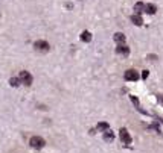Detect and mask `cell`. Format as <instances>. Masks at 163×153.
<instances>
[{
  "label": "cell",
  "instance_id": "obj_1",
  "mask_svg": "<svg viewBox=\"0 0 163 153\" xmlns=\"http://www.w3.org/2000/svg\"><path fill=\"white\" fill-rule=\"evenodd\" d=\"M34 47H35V50L40 52V53H46V52H49V49H50L49 42H47V41H43V40L35 41V42H34Z\"/></svg>",
  "mask_w": 163,
  "mask_h": 153
},
{
  "label": "cell",
  "instance_id": "obj_2",
  "mask_svg": "<svg viewBox=\"0 0 163 153\" xmlns=\"http://www.w3.org/2000/svg\"><path fill=\"white\" fill-rule=\"evenodd\" d=\"M29 144H31V147H34V149H43L44 144H46V141H44L41 137H32L29 140Z\"/></svg>",
  "mask_w": 163,
  "mask_h": 153
},
{
  "label": "cell",
  "instance_id": "obj_3",
  "mask_svg": "<svg viewBox=\"0 0 163 153\" xmlns=\"http://www.w3.org/2000/svg\"><path fill=\"white\" fill-rule=\"evenodd\" d=\"M19 79L22 80V84L26 85V86H31V85H32V76L28 73V71H20Z\"/></svg>",
  "mask_w": 163,
  "mask_h": 153
},
{
  "label": "cell",
  "instance_id": "obj_4",
  "mask_svg": "<svg viewBox=\"0 0 163 153\" xmlns=\"http://www.w3.org/2000/svg\"><path fill=\"white\" fill-rule=\"evenodd\" d=\"M124 77H125V80H131V82H136V80H139V73L136 70H126L125 71V74H124Z\"/></svg>",
  "mask_w": 163,
  "mask_h": 153
},
{
  "label": "cell",
  "instance_id": "obj_5",
  "mask_svg": "<svg viewBox=\"0 0 163 153\" xmlns=\"http://www.w3.org/2000/svg\"><path fill=\"white\" fill-rule=\"evenodd\" d=\"M119 135H121V141L124 142V144H131V135L128 133V130H126L125 127H122L121 130H119Z\"/></svg>",
  "mask_w": 163,
  "mask_h": 153
},
{
  "label": "cell",
  "instance_id": "obj_6",
  "mask_svg": "<svg viewBox=\"0 0 163 153\" xmlns=\"http://www.w3.org/2000/svg\"><path fill=\"white\" fill-rule=\"evenodd\" d=\"M116 53L117 55H124V56H126V55H130V49L125 46V44H119V46L116 47Z\"/></svg>",
  "mask_w": 163,
  "mask_h": 153
},
{
  "label": "cell",
  "instance_id": "obj_7",
  "mask_svg": "<svg viewBox=\"0 0 163 153\" xmlns=\"http://www.w3.org/2000/svg\"><path fill=\"white\" fill-rule=\"evenodd\" d=\"M114 140V132H111L110 129L108 130H105L104 132V141H107V142H111Z\"/></svg>",
  "mask_w": 163,
  "mask_h": 153
},
{
  "label": "cell",
  "instance_id": "obj_8",
  "mask_svg": "<svg viewBox=\"0 0 163 153\" xmlns=\"http://www.w3.org/2000/svg\"><path fill=\"white\" fill-rule=\"evenodd\" d=\"M156 11H157L156 5H152V3L145 5V12H146V14H156Z\"/></svg>",
  "mask_w": 163,
  "mask_h": 153
},
{
  "label": "cell",
  "instance_id": "obj_9",
  "mask_svg": "<svg viewBox=\"0 0 163 153\" xmlns=\"http://www.w3.org/2000/svg\"><path fill=\"white\" fill-rule=\"evenodd\" d=\"M81 40H83L84 42H90L92 41V33H90L88 30H84L83 33H81Z\"/></svg>",
  "mask_w": 163,
  "mask_h": 153
},
{
  "label": "cell",
  "instance_id": "obj_10",
  "mask_svg": "<svg viewBox=\"0 0 163 153\" xmlns=\"http://www.w3.org/2000/svg\"><path fill=\"white\" fill-rule=\"evenodd\" d=\"M131 21L136 24V26H142V23H143V20H142V17L140 15H137V14H134V15H131Z\"/></svg>",
  "mask_w": 163,
  "mask_h": 153
},
{
  "label": "cell",
  "instance_id": "obj_11",
  "mask_svg": "<svg viewBox=\"0 0 163 153\" xmlns=\"http://www.w3.org/2000/svg\"><path fill=\"white\" fill-rule=\"evenodd\" d=\"M134 11H136V14H137V15H140V12H145V5L142 2L136 3L134 5Z\"/></svg>",
  "mask_w": 163,
  "mask_h": 153
},
{
  "label": "cell",
  "instance_id": "obj_12",
  "mask_svg": "<svg viewBox=\"0 0 163 153\" xmlns=\"http://www.w3.org/2000/svg\"><path fill=\"white\" fill-rule=\"evenodd\" d=\"M125 35L124 33H121V32H117V33H114V41L116 42H119V44H124L125 42Z\"/></svg>",
  "mask_w": 163,
  "mask_h": 153
},
{
  "label": "cell",
  "instance_id": "obj_13",
  "mask_svg": "<svg viewBox=\"0 0 163 153\" xmlns=\"http://www.w3.org/2000/svg\"><path fill=\"white\" fill-rule=\"evenodd\" d=\"M108 129H110V124H108V123H105V121L98 123V130H102V132H105V130H108Z\"/></svg>",
  "mask_w": 163,
  "mask_h": 153
},
{
  "label": "cell",
  "instance_id": "obj_14",
  "mask_svg": "<svg viewBox=\"0 0 163 153\" xmlns=\"http://www.w3.org/2000/svg\"><path fill=\"white\" fill-rule=\"evenodd\" d=\"M9 84H11V86L15 88V86H19V85L22 84V80H20L19 77H11V79H9Z\"/></svg>",
  "mask_w": 163,
  "mask_h": 153
},
{
  "label": "cell",
  "instance_id": "obj_15",
  "mask_svg": "<svg viewBox=\"0 0 163 153\" xmlns=\"http://www.w3.org/2000/svg\"><path fill=\"white\" fill-rule=\"evenodd\" d=\"M130 98H131V102L136 105V108H137V109L140 111V112H143L142 109H140V105H139V100H137V97H134V96H130Z\"/></svg>",
  "mask_w": 163,
  "mask_h": 153
},
{
  "label": "cell",
  "instance_id": "obj_16",
  "mask_svg": "<svg viewBox=\"0 0 163 153\" xmlns=\"http://www.w3.org/2000/svg\"><path fill=\"white\" fill-rule=\"evenodd\" d=\"M149 76V71L148 70H143V73H142V79H146Z\"/></svg>",
  "mask_w": 163,
  "mask_h": 153
},
{
  "label": "cell",
  "instance_id": "obj_17",
  "mask_svg": "<svg viewBox=\"0 0 163 153\" xmlns=\"http://www.w3.org/2000/svg\"><path fill=\"white\" fill-rule=\"evenodd\" d=\"M157 100H159V103L163 105V94H157Z\"/></svg>",
  "mask_w": 163,
  "mask_h": 153
}]
</instances>
